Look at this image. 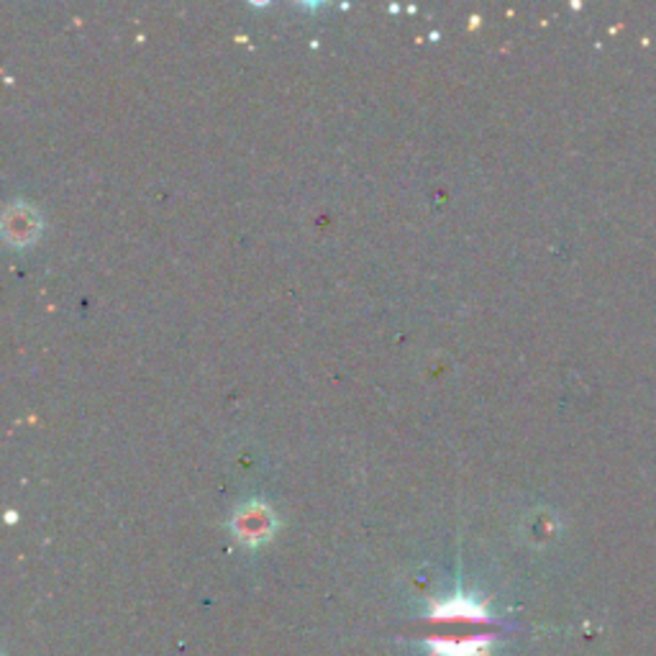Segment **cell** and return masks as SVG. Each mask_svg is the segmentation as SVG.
I'll list each match as a JSON object with an SVG mask.
<instances>
[{
	"label": "cell",
	"instance_id": "1",
	"mask_svg": "<svg viewBox=\"0 0 656 656\" xmlns=\"http://www.w3.org/2000/svg\"><path fill=\"white\" fill-rule=\"evenodd\" d=\"M439 656H487L490 636H467V638H433L429 644Z\"/></svg>",
	"mask_w": 656,
	"mask_h": 656
},
{
	"label": "cell",
	"instance_id": "4",
	"mask_svg": "<svg viewBox=\"0 0 656 656\" xmlns=\"http://www.w3.org/2000/svg\"><path fill=\"white\" fill-rule=\"evenodd\" d=\"M270 510H244L239 518H236V531L244 541H262L265 536H270Z\"/></svg>",
	"mask_w": 656,
	"mask_h": 656
},
{
	"label": "cell",
	"instance_id": "3",
	"mask_svg": "<svg viewBox=\"0 0 656 656\" xmlns=\"http://www.w3.org/2000/svg\"><path fill=\"white\" fill-rule=\"evenodd\" d=\"M433 619H437V621L485 623L487 613H485V607L472 603V600H449V603H439L437 607H433Z\"/></svg>",
	"mask_w": 656,
	"mask_h": 656
},
{
	"label": "cell",
	"instance_id": "2",
	"mask_svg": "<svg viewBox=\"0 0 656 656\" xmlns=\"http://www.w3.org/2000/svg\"><path fill=\"white\" fill-rule=\"evenodd\" d=\"M39 228V221L34 216V211H29L26 205H15L6 213V236L11 241H19V244H26L31 236L36 234Z\"/></svg>",
	"mask_w": 656,
	"mask_h": 656
}]
</instances>
